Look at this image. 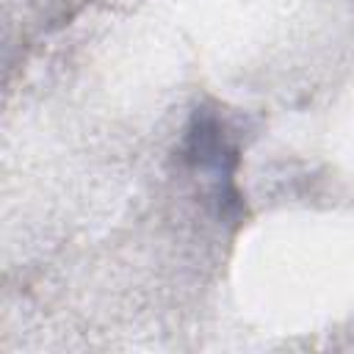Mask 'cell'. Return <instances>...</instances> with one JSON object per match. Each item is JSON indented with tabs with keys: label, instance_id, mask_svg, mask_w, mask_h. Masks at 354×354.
I'll list each match as a JSON object with an SVG mask.
<instances>
[{
	"label": "cell",
	"instance_id": "6da1fadb",
	"mask_svg": "<svg viewBox=\"0 0 354 354\" xmlns=\"http://www.w3.org/2000/svg\"><path fill=\"white\" fill-rule=\"evenodd\" d=\"M185 160L213 188V196L218 199L221 207H230L238 202V194H235L238 152L216 116L210 113L194 116L185 138Z\"/></svg>",
	"mask_w": 354,
	"mask_h": 354
}]
</instances>
